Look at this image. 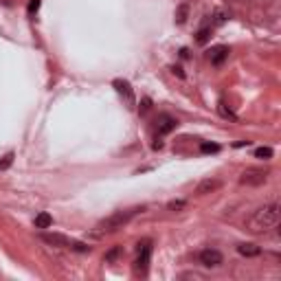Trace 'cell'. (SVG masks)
<instances>
[{
  "mask_svg": "<svg viewBox=\"0 0 281 281\" xmlns=\"http://www.w3.org/2000/svg\"><path fill=\"white\" fill-rule=\"evenodd\" d=\"M279 220H281L279 202H268V205L260 207L255 213H253V216L249 218V224H246V227H249L251 233L264 235V233H268V231L277 229Z\"/></svg>",
  "mask_w": 281,
  "mask_h": 281,
  "instance_id": "6da1fadb",
  "label": "cell"
},
{
  "mask_svg": "<svg viewBox=\"0 0 281 281\" xmlns=\"http://www.w3.org/2000/svg\"><path fill=\"white\" fill-rule=\"evenodd\" d=\"M139 211H143V209L136 207V209H125V211H114L112 216H108L106 220H101V222L97 224L95 235H97V238H101V235H106V233H114V231L123 229Z\"/></svg>",
  "mask_w": 281,
  "mask_h": 281,
  "instance_id": "7a4b0ae2",
  "label": "cell"
},
{
  "mask_svg": "<svg viewBox=\"0 0 281 281\" xmlns=\"http://www.w3.org/2000/svg\"><path fill=\"white\" fill-rule=\"evenodd\" d=\"M268 180V172L266 169H246L244 174L240 176V183L246 185V187H262L264 183Z\"/></svg>",
  "mask_w": 281,
  "mask_h": 281,
  "instance_id": "3957f363",
  "label": "cell"
},
{
  "mask_svg": "<svg viewBox=\"0 0 281 281\" xmlns=\"http://www.w3.org/2000/svg\"><path fill=\"white\" fill-rule=\"evenodd\" d=\"M200 264L207 268H216L222 264V253L216 251V249H205L200 253Z\"/></svg>",
  "mask_w": 281,
  "mask_h": 281,
  "instance_id": "277c9868",
  "label": "cell"
},
{
  "mask_svg": "<svg viewBox=\"0 0 281 281\" xmlns=\"http://www.w3.org/2000/svg\"><path fill=\"white\" fill-rule=\"evenodd\" d=\"M141 246V251H139V257H136V271H141V273H145L147 271V264H150V255H152V246H150V242H143Z\"/></svg>",
  "mask_w": 281,
  "mask_h": 281,
  "instance_id": "5b68a950",
  "label": "cell"
},
{
  "mask_svg": "<svg viewBox=\"0 0 281 281\" xmlns=\"http://www.w3.org/2000/svg\"><path fill=\"white\" fill-rule=\"evenodd\" d=\"M40 240L51 244V246H64V249H70V246H73V240L64 238V235H57V233H42Z\"/></svg>",
  "mask_w": 281,
  "mask_h": 281,
  "instance_id": "8992f818",
  "label": "cell"
},
{
  "mask_svg": "<svg viewBox=\"0 0 281 281\" xmlns=\"http://www.w3.org/2000/svg\"><path fill=\"white\" fill-rule=\"evenodd\" d=\"M227 57H229V46H213L209 51V62L213 66H222L227 62Z\"/></svg>",
  "mask_w": 281,
  "mask_h": 281,
  "instance_id": "52a82bcc",
  "label": "cell"
},
{
  "mask_svg": "<svg viewBox=\"0 0 281 281\" xmlns=\"http://www.w3.org/2000/svg\"><path fill=\"white\" fill-rule=\"evenodd\" d=\"M156 123H158V134H169V132L176 130L178 121H176L174 117H169V114H161Z\"/></svg>",
  "mask_w": 281,
  "mask_h": 281,
  "instance_id": "ba28073f",
  "label": "cell"
},
{
  "mask_svg": "<svg viewBox=\"0 0 281 281\" xmlns=\"http://www.w3.org/2000/svg\"><path fill=\"white\" fill-rule=\"evenodd\" d=\"M114 86H117V90L125 97V101H128L130 106H132V103H134V95H132V88H130L128 81H121V79H117V81H114Z\"/></svg>",
  "mask_w": 281,
  "mask_h": 281,
  "instance_id": "9c48e42d",
  "label": "cell"
},
{
  "mask_svg": "<svg viewBox=\"0 0 281 281\" xmlns=\"http://www.w3.org/2000/svg\"><path fill=\"white\" fill-rule=\"evenodd\" d=\"M218 187H220V183H218V180L207 178V180H202V183L198 185V189H196V191H198V194H200V196H207V194H211V191H216Z\"/></svg>",
  "mask_w": 281,
  "mask_h": 281,
  "instance_id": "30bf717a",
  "label": "cell"
},
{
  "mask_svg": "<svg viewBox=\"0 0 281 281\" xmlns=\"http://www.w3.org/2000/svg\"><path fill=\"white\" fill-rule=\"evenodd\" d=\"M238 253H240V255H244V257H257L262 253V249L257 244H240Z\"/></svg>",
  "mask_w": 281,
  "mask_h": 281,
  "instance_id": "8fae6325",
  "label": "cell"
},
{
  "mask_svg": "<svg viewBox=\"0 0 281 281\" xmlns=\"http://www.w3.org/2000/svg\"><path fill=\"white\" fill-rule=\"evenodd\" d=\"M53 224V218L48 216L46 211H42V213H37L35 216V229H48Z\"/></svg>",
  "mask_w": 281,
  "mask_h": 281,
  "instance_id": "7c38bea8",
  "label": "cell"
},
{
  "mask_svg": "<svg viewBox=\"0 0 281 281\" xmlns=\"http://www.w3.org/2000/svg\"><path fill=\"white\" fill-rule=\"evenodd\" d=\"M255 156L257 158H264V161H268V158H273V150H271V147H257Z\"/></svg>",
  "mask_w": 281,
  "mask_h": 281,
  "instance_id": "4fadbf2b",
  "label": "cell"
},
{
  "mask_svg": "<svg viewBox=\"0 0 281 281\" xmlns=\"http://www.w3.org/2000/svg\"><path fill=\"white\" fill-rule=\"evenodd\" d=\"M209 35H211V29H209V26H202V29L198 31V37H196V40L200 42V44H205V42L209 40Z\"/></svg>",
  "mask_w": 281,
  "mask_h": 281,
  "instance_id": "5bb4252c",
  "label": "cell"
},
{
  "mask_svg": "<svg viewBox=\"0 0 281 281\" xmlns=\"http://www.w3.org/2000/svg\"><path fill=\"white\" fill-rule=\"evenodd\" d=\"M200 150L205 154H216V152H220V145H216V143H202Z\"/></svg>",
  "mask_w": 281,
  "mask_h": 281,
  "instance_id": "9a60e30c",
  "label": "cell"
},
{
  "mask_svg": "<svg viewBox=\"0 0 281 281\" xmlns=\"http://www.w3.org/2000/svg\"><path fill=\"white\" fill-rule=\"evenodd\" d=\"M218 108H220V114H222V117H224V119H231V121H235V119H238V117H235V114H233V112H231V110H229L227 106H224V103H220V106H218Z\"/></svg>",
  "mask_w": 281,
  "mask_h": 281,
  "instance_id": "2e32d148",
  "label": "cell"
},
{
  "mask_svg": "<svg viewBox=\"0 0 281 281\" xmlns=\"http://www.w3.org/2000/svg\"><path fill=\"white\" fill-rule=\"evenodd\" d=\"M11 163H13V154H7V156H4L2 161H0V172H2V169H7Z\"/></svg>",
  "mask_w": 281,
  "mask_h": 281,
  "instance_id": "e0dca14e",
  "label": "cell"
},
{
  "mask_svg": "<svg viewBox=\"0 0 281 281\" xmlns=\"http://www.w3.org/2000/svg\"><path fill=\"white\" fill-rule=\"evenodd\" d=\"M178 209H185V200H176V202H169V211H178Z\"/></svg>",
  "mask_w": 281,
  "mask_h": 281,
  "instance_id": "ac0fdd59",
  "label": "cell"
},
{
  "mask_svg": "<svg viewBox=\"0 0 281 281\" xmlns=\"http://www.w3.org/2000/svg\"><path fill=\"white\" fill-rule=\"evenodd\" d=\"M185 20H187V4H183V7L178 9V22H180V24H183Z\"/></svg>",
  "mask_w": 281,
  "mask_h": 281,
  "instance_id": "d6986e66",
  "label": "cell"
},
{
  "mask_svg": "<svg viewBox=\"0 0 281 281\" xmlns=\"http://www.w3.org/2000/svg\"><path fill=\"white\" fill-rule=\"evenodd\" d=\"M117 255H119V249H112V251H110L108 255H106V262H112V260H114V257H117Z\"/></svg>",
  "mask_w": 281,
  "mask_h": 281,
  "instance_id": "ffe728a7",
  "label": "cell"
},
{
  "mask_svg": "<svg viewBox=\"0 0 281 281\" xmlns=\"http://www.w3.org/2000/svg\"><path fill=\"white\" fill-rule=\"evenodd\" d=\"M222 22H224V13L222 11H218L216 13V24H222Z\"/></svg>",
  "mask_w": 281,
  "mask_h": 281,
  "instance_id": "44dd1931",
  "label": "cell"
},
{
  "mask_svg": "<svg viewBox=\"0 0 281 281\" xmlns=\"http://www.w3.org/2000/svg\"><path fill=\"white\" fill-rule=\"evenodd\" d=\"M37 7H40V0H33V2H31V7H29V11L33 13V11H35Z\"/></svg>",
  "mask_w": 281,
  "mask_h": 281,
  "instance_id": "7402d4cb",
  "label": "cell"
}]
</instances>
